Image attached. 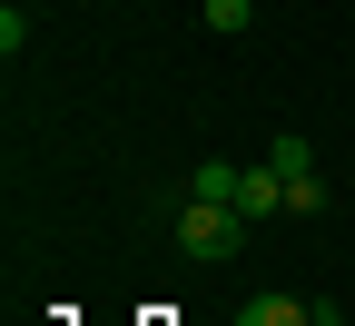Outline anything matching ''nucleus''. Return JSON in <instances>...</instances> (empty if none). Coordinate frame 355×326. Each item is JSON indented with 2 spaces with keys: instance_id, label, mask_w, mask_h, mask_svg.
<instances>
[{
  "instance_id": "f257e3e1",
  "label": "nucleus",
  "mask_w": 355,
  "mask_h": 326,
  "mask_svg": "<svg viewBox=\"0 0 355 326\" xmlns=\"http://www.w3.org/2000/svg\"><path fill=\"white\" fill-rule=\"evenodd\" d=\"M247 238H257V227H247V208H227V198H188V208H178V247H188L198 267L237 257Z\"/></svg>"
},
{
  "instance_id": "f03ea898",
  "label": "nucleus",
  "mask_w": 355,
  "mask_h": 326,
  "mask_svg": "<svg viewBox=\"0 0 355 326\" xmlns=\"http://www.w3.org/2000/svg\"><path fill=\"white\" fill-rule=\"evenodd\" d=\"M237 208H247V227H257V218H277V208H286V178H277V158H257V168L237 178Z\"/></svg>"
},
{
  "instance_id": "7ed1b4c3",
  "label": "nucleus",
  "mask_w": 355,
  "mask_h": 326,
  "mask_svg": "<svg viewBox=\"0 0 355 326\" xmlns=\"http://www.w3.org/2000/svg\"><path fill=\"white\" fill-rule=\"evenodd\" d=\"M237 178H247V168H227V158H198V168H188V198H227V208H237Z\"/></svg>"
},
{
  "instance_id": "20e7f679",
  "label": "nucleus",
  "mask_w": 355,
  "mask_h": 326,
  "mask_svg": "<svg viewBox=\"0 0 355 326\" xmlns=\"http://www.w3.org/2000/svg\"><path fill=\"white\" fill-rule=\"evenodd\" d=\"M266 158H277V178H316V149H306L296 129H286V138H277V149H266Z\"/></svg>"
},
{
  "instance_id": "39448f33",
  "label": "nucleus",
  "mask_w": 355,
  "mask_h": 326,
  "mask_svg": "<svg viewBox=\"0 0 355 326\" xmlns=\"http://www.w3.org/2000/svg\"><path fill=\"white\" fill-rule=\"evenodd\" d=\"M247 20H257V0H207V30H227V40H237Z\"/></svg>"
}]
</instances>
